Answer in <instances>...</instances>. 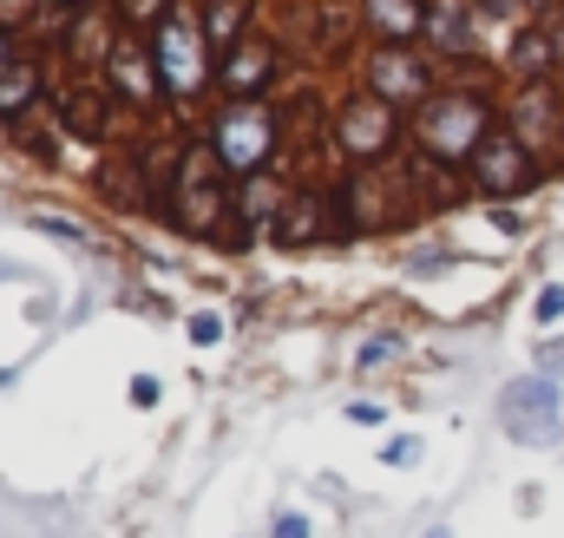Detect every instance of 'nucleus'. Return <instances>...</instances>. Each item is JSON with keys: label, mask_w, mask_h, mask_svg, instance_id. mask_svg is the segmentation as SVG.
Wrapping results in <instances>:
<instances>
[{"label": "nucleus", "mask_w": 564, "mask_h": 538, "mask_svg": "<svg viewBox=\"0 0 564 538\" xmlns=\"http://www.w3.org/2000/svg\"><path fill=\"white\" fill-rule=\"evenodd\" d=\"M151 60H158V79L171 99H197L204 79H210V40H204V20L184 13V7H164L158 13V33H151Z\"/></svg>", "instance_id": "obj_1"}, {"label": "nucleus", "mask_w": 564, "mask_h": 538, "mask_svg": "<svg viewBox=\"0 0 564 538\" xmlns=\"http://www.w3.org/2000/svg\"><path fill=\"white\" fill-rule=\"evenodd\" d=\"M184 230H217L224 211H230V171L210 144H191L171 171V204H164Z\"/></svg>", "instance_id": "obj_2"}, {"label": "nucleus", "mask_w": 564, "mask_h": 538, "mask_svg": "<svg viewBox=\"0 0 564 538\" xmlns=\"http://www.w3.org/2000/svg\"><path fill=\"white\" fill-rule=\"evenodd\" d=\"M210 151L224 158L230 177H257L270 171V151H276V112L263 99H230L210 126Z\"/></svg>", "instance_id": "obj_3"}, {"label": "nucleus", "mask_w": 564, "mask_h": 538, "mask_svg": "<svg viewBox=\"0 0 564 538\" xmlns=\"http://www.w3.org/2000/svg\"><path fill=\"white\" fill-rule=\"evenodd\" d=\"M486 132H492V112H486V99H479V93H440V99H426L421 126H414L421 151H426V158H440V164L473 158Z\"/></svg>", "instance_id": "obj_4"}, {"label": "nucleus", "mask_w": 564, "mask_h": 538, "mask_svg": "<svg viewBox=\"0 0 564 538\" xmlns=\"http://www.w3.org/2000/svg\"><path fill=\"white\" fill-rule=\"evenodd\" d=\"M466 164H473V177H479L486 197H519V191L539 184V158H532V144L519 132H486Z\"/></svg>", "instance_id": "obj_5"}, {"label": "nucleus", "mask_w": 564, "mask_h": 538, "mask_svg": "<svg viewBox=\"0 0 564 538\" xmlns=\"http://www.w3.org/2000/svg\"><path fill=\"white\" fill-rule=\"evenodd\" d=\"M394 138H401V119H394V106H388V99H375V93H361V99H348V106L335 112V144H341L355 164L388 158V151H394Z\"/></svg>", "instance_id": "obj_6"}, {"label": "nucleus", "mask_w": 564, "mask_h": 538, "mask_svg": "<svg viewBox=\"0 0 564 538\" xmlns=\"http://www.w3.org/2000/svg\"><path fill=\"white\" fill-rule=\"evenodd\" d=\"M499 420L519 446H545L558 440V388L552 381H512L506 401H499Z\"/></svg>", "instance_id": "obj_7"}, {"label": "nucleus", "mask_w": 564, "mask_h": 538, "mask_svg": "<svg viewBox=\"0 0 564 538\" xmlns=\"http://www.w3.org/2000/svg\"><path fill=\"white\" fill-rule=\"evenodd\" d=\"M368 93L375 99H388V106H408V99H433L426 93V66L414 53H401V46H381L375 60H368Z\"/></svg>", "instance_id": "obj_8"}, {"label": "nucleus", "mask_w": 564, "mask_h": 538, "mask_svg": "<svg viewBox=\"0 0 564 538\" xmlns=\"http://www.w3.org/2000/svg\"><path fill=\"white\" fill-rule=\"evenodd\" d=\"M512 132L525 138L532 151H558V93L545 79H525L512 99Z\"/></svg>", "instance_id": "obj_9"}, {"label": "nucleus", "mask_w": 564, "mask_h": 538, "mask_svg": "<svg viewBox=\"0 0 564 538\" xmlns=\"http://www.w3.org/2000/svg\"><path fill=\"white\" fill-rule=\"evenodd\" d=\"M335 217H341V204H335L328 191H295L276 217V237L282 244H315V237L335 230Z\"/></svg>", "instance_id": "obj_10"}, {"label": "nucleus", "mask_w": 564, "mask_h": 538, "mask_svg": "<svg viewBox=\"0 0 564 538\" xmlns=\"http://www.w3.org/2000/svg\"><path fill=\"white\" fill-rule=\"evenodd\" d=\"M217 79H224L230 99H263V86L276 79V46H270V40H243V46L224 60Z\"/></svg>", "instance_id": "obj_11"}, {"label": "nucleus", "mask_w": 564, "mask_h": 538, "mask_svg": "<svg viewBox=\"0 0 564 538\" xmlns=\"http://www.w3.org/2000/svg\"><path fill=\"white\" fill-rule=\"evenodd\" d=\"M106 73H112V86L132 99V106H151L158 99V60H144V46L139 40H112V53H106Z\"/></svg>", "instance_id": "obj_12"}, {"label": "nucleus", "mask_w": 564, "mask_h": 538, "mask_svg": "<svg viewBox=\"0 0 564 538\" xmlns=\"http://www.w3.org/2000/svg\"><path fill=\"white\" fill-rule=\"evenodd\" d=\"M341 217H348V230H381V224H388V177L355 171V177L341 184Z\"/></svg>", "instance_id": "obj_13"}, {"label": "nucleus", "mask_w": 564, "mask_h": 538, "mask_svg": "<svg viewBox=\"0 0 564 538\" xmlns=\"http://www.w3.org/2000/svg\"><path fill=\"white\" fill-rule=\"evenodd\" d=\"M426 33L440 40V53H479V33H473V20H466L459 0H433L426 7Z\"/></svg>", "instance_id": "obj_14"}, {"label": "nucleus", "mask_w": 564, "mask_h": 538, "mask_svg": "<svg viewBox=\"0 0 564 538\" xmlns=\"http://www.w3.org/2000/svg\"><path fill=\"white\" fill-rule=\"evenodd\" d=\"M59 126L79 138H106L112 132V106L99 99V93H86V86H73L66 99H59Z\"/></svg>", "instance_id": "obj_15"}, {"label": "nucleus", "mask_w": 564, "mask_h": 538, "mask_svg": "<svg viewBox=\"0 0 564 538\" xmlns=\"http://www.w3.org/2000/svg\"><path fill=\"white\" fill-rule=\"evenodd\" d=\"M368 26H375L388 46H401L408 33H421L426 26V7L421 0H368Z\"/></svg>", "instance_id": "obj_16"}, {"label": "nucleus", "mask_w": 564, "mask_h": 538, "mask_svg": "<svg viewBox=\"0 0 564 538\" xmlns=\"http://www.w3.org/2000/svg\"><path fill=\"white\" fill-rule=\"evenodd\" d=\"M243 13H250V0H210L204 7V40H210V53H237L243 46Z\"/></svg>", "instance_id": "obj_17"}, {"label": "nucleus", "mask_w": 564, "mask_h": 538, "mask_svg": "<svg viewBox=\"0 0 564 538\" xmlns=\"http://www.w3.org/2000/svg\"><path fill=\"white\" fill-rule=\"evenodd\" d=\"M282 177H270V171H257V177H243V197H237V217H250V224H276L282 217Z\"/></svg>", "instance_id": "obj_18"}, {"label": "nucleus", "mask_w": 564, "mask_h": 538, "mask_svg": "<svg viewBox=\"0 0 564 538\" xmlns=\"http://www.w3.org/2000/svg\"><path fill=\"white\" fill-rule=\"evenodd\" d=\"M33 99H40V66H33V60H13V66L0 73V119H20Z\"/></svg>", "instance_id": "obj_19"}, {"label": "nucleus", "mask_w": 564, "mask_h": 538, "mask_svg": "<svg viewBox=\"0 0 564 538\" xmlns=\"http://www.w3.org/2000/svg\"><path fill=\"white\" fill-rule=\"evenodd\" d=\"M276 538H308V519L302 513H276Z\"/></svg>", "instance_id": "obj_20"}, {"label": "nucleus", "mask_w": 564, "mask_h": 538, "mask_svg": "<svg viewBox=\"0 0 564 538\" xmlns=\"http://www.w3.org/2000/svg\"><path fill=\"white\" fill-rule=\"evenodd\" d=\"M26 7H33V0H0V33H7V26H20V20H26Z\"/></svg>", "instance_id": "obj_21"}, {"label": "nucleus", "mask_w": 564, "mask_h": 538, "mask_svg": "<svg viewBox=\"0 0 564 538\" xmlns=\"http://www.w3.org/2000/svg\"><path fill=\"white\" fill-rule=\"evenodd\" d=\"M539 315H545V322H552V315H564V289H545V295H539Z\"/></svg>", "instance_id": "obj_22"}, {"label": "nucleus", "mask_w": 564, "mask_h": 538, "mask_svg": "<svg viewBox=\"0 0 564 538\" xmlns=\"http://www.w3.org/2000/svg\"><path fill=\"white\" fill-rule=\"evenodd\" d=\"M479 7H492V13H519V0H479Z\"/></svg>", "instance_id": "obj_23"}, {"label": "nucleus", "mask_w": 564, "mask_h": 538, "mask_svg": "<svg viewBox=\"0 0 564 538\" xmlns=\"http://www.w3.org/2000/svg\"><path fill=\"white\" fill-rule=\"evenodd\" d=\"M552 53H558V60H564V20H558V33H552Z\"/></svg>", "instance_id": "obj_24"}, {"label": "nucleus", "mask_w": 564, "mask_h": 538, "mask_svg": "<svg viewBox=\"0 0 564 538\" xmlns=\"http://www.w3.org/2000/svg\"><path fill=\"white\" fill-rule=\"evenodd\" d=\"M7 66H13V60H7V33H0V73H7Z\"/></svg>", "instance_id": "obj_25"}, {"label": "nucleus", "mask_w": 564, "mask_h": 538, "mask_svg": "<svg viewBox=\"0 0 564 538\" xmlns=\"http://www.w3.org/2000/svg\"><path fill=\"white\" fill-rule=\"evenodd\" d=\"M151 7H158V0H132V13H151Z\"/></svg>", "instance_id": "obj_26"}, {"label": "nucleus", "mask_w": 564, "mask_h": 538, "mask_svg": "<svg viewBox=\"0 0 564 538\" xmlns=\"http://www.w3.org/2000/svg\"><path fill=\"white\" fill-rule=\"evenodd\" d=\"M426 538H453V532H446V526H433V532H426Z\"/></svg>", "instance_id": "obj_27"}, {"label": "nucleus", "mask_w": 564, "mask_h": 538, "mask_svg": "<svg viewBox=\"0 0 564 538\" xmlns=\"http://www.w3.org/2000/svg\"><path fill=\"white\" fill-rule=\"evenodd\" d=\"M59 7H73V0H59Z\"/></svg>", "instance_id": "obj_28"}]
</instances>
